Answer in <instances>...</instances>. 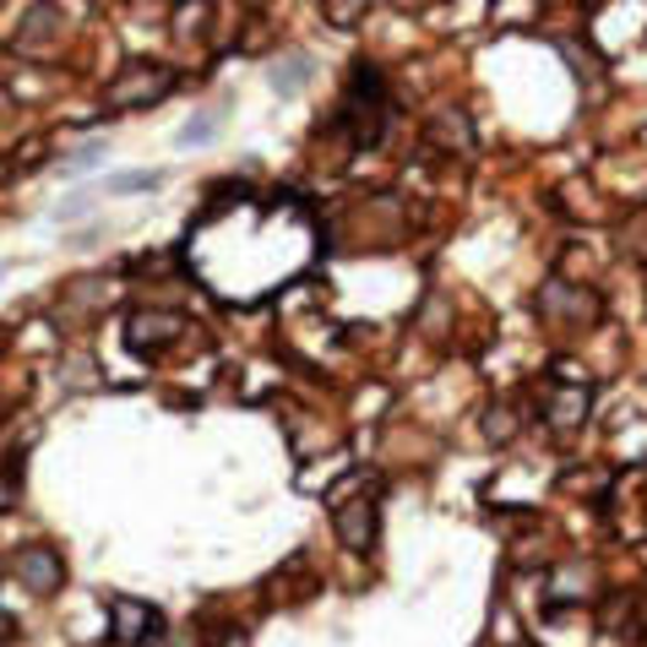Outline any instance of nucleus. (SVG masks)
<instances>
[{"mask_svg":"<svg viewBox=\"0 0 647 647\" xmlns=\"http://www.w3.org/2000/svg\"><path fill=\"white\" fill-rule=\"evenodd\" d=\"M387 121H392L387 76H382V71H376L371 61H359V65H354V76H348V87H343V104H337V115H332V136L343 142V147H337V158H343V153L382 147Z\"/></svg>","mask_w":647,"mask_h":647,"instance_id":"nucleus-1","label":"nucleus"},{"mask_svg":"<svg viewBox=\"0 0 647 647\" xmlns=\"http://www.w3.org/2000/svg\"><path fill=\"white\" fill-rule=\"evenodd\" d=\"M175 87H180V71H175V65L142 61V65H126V71L104 87V104H109V109H147V104L169 98Z\"/></svg>","mask_w":647,"mask_h":647,"instance_id":"nucleus-2","label":"nucleus"},{"mask_svg":"<svg viewBox=\"0 0 647 647\" xmlns=\"http://www.w3.org/2000/svg\"><path fill=\"white\" fill-rule=\"evenodd\" d=\"M153 632H164V615L147 604V598H131V593H109V637L121 647L153 643Z\"/></svg>","mask_w":647,"mask_h":647,"instance_id":"nucleus-3","label":"nucleus"},{"mask_svg":"<svg viewBox=\"0 0 647 647\" xmlns=\"http://www.w3.org/2000/svg\"><path fill=\"white\" fill-rule=\"evenodd\" d=\"M17 577H22L28 593L50 598V593H61V583H65V561L50 544H28V550H17Z\"/></svg>","mask_w":647,"mask_h":647,"instance_id":"nucleus-4","label":"nucleus"},{"mask_svg":"<svg viewBox=\"0 0 647 647\" xmlns=\"http://www.w3.org/2000/svg\"><path fill=\"white\" fill-rule=\"evenodd\" d=\"M376 501L371 495H359V501H343L337 512H332V528H337V539H343V550H354V555H371V544H376Z\"/></svg>","mask_w":647,"mask_h":647,"instance_id":"nucleus-5","label":"nucleus"},{"mask_svg":"<svg viewBox=\"0 0 647 647\" xmlns=\"http://www.w3.org/2000/svg\"><path fill=\"white\" fill-rule=\"evenodd\" d=\"M544 408H550L555 430H577L587 419V408H593V387H587V382H550Z\"/></svg>","mask_w":647,"mask_h":647,"instance_id":"nucleus-6","label":"nucleus"},{"mask_svg":"<svg viewBox=\"0 0 647 647\" xmlns=\"http://www.w3.org/2000/svg\"><path fill=\"white\" fill-rule=\"evenodd\" d=\"M539 311H544L550 322L572 316L577 326H587L593 316H598V294H587V289H572V283H550V289L539 294Z\"/></svg>","mask_w":647,"mask_h":647,"instance_id":"nucleus-7","label":"nucleus"},{"mask_svg":"<svg viewBox=\"0 0 647 647\" xmlns=\"http://www.w3.org/2000/svg\"><path fill=\"white\" fill-rule=\"evenodd\" d=\"M186 332V316H175V311H136L131 316V348L136 354H147V348H164V343H175Z\"/></svg>","mask_w":647,"mask_h":647,"instance_id":"nucleus-8","label":"nucleus"},{"mask_svg":"<svg viewBox=\"0 0 647 647\" xmlns=\"http://www.w3.org/2000/svg\"><path fill=\"white\" fill-rule=\"evenodd\" d=\"M593 598V566L587 561H566L555 577H550V609H572Z\"/></svg>","mask_w":647,"mask_h":647,"instance_id":"nucleus-9","label":"nucleus"},{"mask_svg":"<svg viewBox=\"0 0 647 647\" xmlns=\"http://www.w3.org/2000/svg\"><path fill=\"white\" fill-rule=\"evenodd\" d=\"M267 82L278 87V93H300L305 82H311V55H289V61H278L267 71Z\"/></svg>","mask_w":647,"mask_h":647,"instance_id":"nucleus-10","label":"nucleus"},{"mask_svg":"<svg viewBox=\"0 0 647 647\" xmlns=\"http://www.w3.org/2000/svg\"><path fill=\"white\" fill-rule=\"evenodd\" d=\"M430 136H436L441 147H468V142H473V131H468V121H462L457 109H441V115L430 121Z\"/></svg>","mask_w":647,"mask_h":647,"instance_id":"nucleus-11","label":"nucleus"},{"mask_svg":"<svg viewBox=\"0 0 647 647\" xmlns=\"http://www.w3.org/2000/svg\"><path fill=\"white\" fill-rule=\"evenodd\" d=\"M164 175L158 169H136V175H109L104 180V196H131V191H158Z\"/></svg>","mask_w":647,"mask_h":647,"instance_id":"nucleus-12","label":"nucleus"},{"mask_svg":"<svg viewBox=\"0 0 647 647\" xmlns=\"http://www.w3.org/2000/svg\"><path fill=\"white\" fill-rule=\"evenodd\" d=\"M104 164V142H87V147H76L71 158H65V175L76 180V175H87V169H98Z\"/></svg>","mask_w":647,"mask_h":647,"instance_id":"nucleus-13","label":"nucleus"},{"mask_svg":"<svg viewBox=\"0 0 647 647\" xmlns=\"http://www.w3.org/2000/svg\"><path fill=\"white\" fill-rule=\"evenodd\" d=\"M212 136H218V121H186V126L175 131L180 147H201V142H212Z\"/></svg>","mask_w":647,"mask_h":647,"instance_id":"nucleus-14","label":"nucleus"},{"mask_svg":"<svg viewBox=\"0 0 647 647\" xmlns=\"http://www.w3.org/2000/svg\"><path fill=\"white\" fill-rule=\"evenodd\" d=\"M512 430H518V425H512V408H490L484 436H490V441H512Z\"/></svg>","mask_w":647,"mask_h":647,"instance_id":"nucleus-15","label":"nucleus"},{"mask_svg":"<svg viewBox=\"0 0 647 647\" xmlns=\"http://www.w3.org/2000/svg\"><path fill=\"white\" fill-rule=\"evenodd\" d=\"M93 207H98L93 196H71V201H61V207H55V223H71V218H87Z\"/></svg>","mask_w":647,"mask_h":647,"instance_id":"nucleus-16","label":"nucleus"},{"mask_svg":"<svg viewBox=\"0 0 647 647\" xmlns=\"http://www.w3.org/2000/svg\"><path fill=\"white\" fill-rule=\"evenodd\" d=\"M365 6H326V22H359Z\"/></svg>","mask_w":647,"mask_h":647,"instance_id":"nucleus-17","label":"nucleus"}]
</instances>
